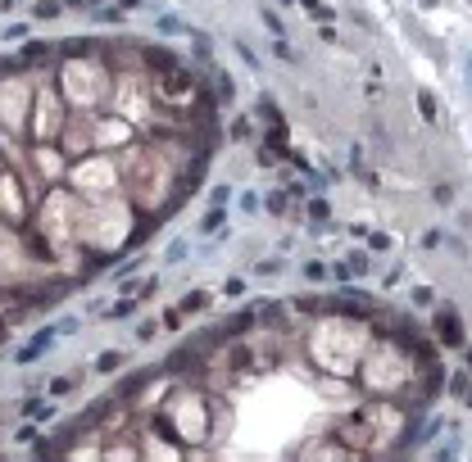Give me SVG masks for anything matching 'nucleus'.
<instances>
[{"mask_svg":"<svg viewBox=\"0 0 472 462\" xmlns=\"http://www.w3.org/2000/svg\"><path fill=\"white\" fill-rule=\"evenodd\" d=\"M32 145H50V140H59V132H64V96L59 91H50V86H41L32 96Z\"/></svg>","mask_w":472,"mask_h":462,"instance_id":"nucleus-4","label":"nucleus"},{"mask_svg":"<svg viewBox=\"0 0 472 462\" xmlns=\"http://www.w3.org/2000/svg\"><path fill=\"white\" fill-rule=\"evenodd\" d=\"M436 335H440V344L463 349V326H459V317H454V308H440L436 313Z\"/></svg>","mask_w":472,"mask_h":462,"instance_id":"nucleus-11","label":"nucleus"},{"mask_svg":"<svg viewBox=\"0 0 472 462\" xmlns=\"http://www.w3.org/2000/svg\"><path fill=\"white\" fill-rule=\"evenodd\" d=\"M59 96L68 100V105H77V109H91V105H100V100L110 96V86H114V77L105 73V64L100 59H91V54H77V59H64V68H59Z\"/></svg>","mask_w":472,"mask_h":462,"instance_id":"nucleus-1","label":"nucleus"},{"mask_svg":"<svg viewBox=\"0 0 472 462\" xmlns=\"http://www.w3.org/2000/svg\"><path fill=\"white\" fill-rule=\"evenodd\" d=\"M273 50H277V59H286V64H291V59H296V50H291V45L282 41V36H277V41H273Z\"/></svg>","mask_w":472,"mask_h":462,"instance_id":"nucleus-32","label":"nucleus"},{"mask_svg":"<svg viewBox=\"0 0 472 462\" xmlns=\"http://www.w3.org/2000/svg\"><path fill=\"white\" fill-rule=\"evenodd\" d=\"M28 213H32V195L19 186V177L14 172H0V222H28Z\"/></svg>","mask_w":472,"mask_h":462,"instance_id":"nucleus-7","label":"nucleus"},{"mask_svg":"<svg viewBox=\"0 0 472 462\" xmlns=\"http://www.w3.org/2000/svg\"><path fill=\"white\" fill-rule=\"evenodd\" d=\"M232 136H236V140L250 136V118H236V123H232Z\"/></svg>","mask_w":472,"mask_h":462,"instance_id":"nucleus-37","label":"nucleus"},{"mask_svg":"<svg viewBox=\"0 0 472 462\" xmlns=\"http://www.w3.org/2000/svg\"><path fill=\"white\" fill-rule=\"evenodd\" d=\"M28 105H32L28 82H0V118H5L10 132H19L28 123Z\"/></svg>","mask_w":472,"mask_h":462,"instance_id":"nucleus-8","label":"nucleus"},{"mask_svg":"<svg viewBox=\"0 0 472 462\" xmlns=\"http://www.w3.org/2000/svg\"><path fill=\"white\" fill-rule=\"evenodd\" d=\"M73 186H77L82 200L114 195V186H119V168H114L110 154H87V159H77V168H73Z\"/></svg>","mask_w":472,"mask_h":462,"instance_id":"nucleus-3","label":"nucleus"},{"mask_svg":"<svg viewBox=\"0 0 472 462\" xmlns=\"http://www.w3.org/2000/svg\"><path fill=\"white\" fill-rule=\"evenodd\" d=\"M119 5H127V10H136V5H141V0H119Z\"/></svg>","mask_w":472,"mask_h":462,"instance_id":"nucleus-43","label":"nucleus"},{"mask_svg":"<svg viewBox=\"0 0 472 462\" xmlns=\"http://www.w3.org/2000/svg\"><path fill=\"white\" fill-rule=\"evenodd\" d=\"M300 5H305V10H314V14H318V10H322L318 0H300Z\"/></svg>","mask_w":472,"mask_h":462,"instance_id":"nucleus-42","label":"nucleus"},{"mask_svg":"<svg viewBox=\"0 0 472 462\" xmlns=\"http://www.w3.org/2000/svg\"><path fill=\"white\" fill-rule=\"evenodd\" d=\"M468 367H472V354H468Z\"/></svg>","mask_w":472,"mask_h":462,"instance_id":"nucleus-45","label":"nucleus"},{"mask_svg":"<svg viewBox=\"0 0 472 462\" xmlns=\"http://www.w3.org/2000/svg\"><path fill=\"white\" fill-rule=\"evenodd\" d=\"M259 14H264V23H268V28H273L277 36H282V23H277V14H273V10H259Z\"/></svg>","mask_w":472,"mask_h":462,"instance_id":"nucleus-40","label":"nucleus"},{"mask_svg":"<svg viewBox=\"0 0 472 462\" xmlns=\"http://www.w3.org/2000/svg\"><path fill=\"white\" fill-rule=\"evenodd\" d=\"M32 14H37V19H59V14H64V5H59V0H37Z\"/></svg>","mask_w":472,"mask_h":462,"instance_id":"nucleus-21","label":"nucleus"},{"mask_svg":"<svg viewBox=\"0 0 472 462\" xmlns=\"http://www.w3.org/2000/svg\"><path fill=\"white\" fill-rule=\"evenodd\" d=\"M100 462H136V453H132V444H114V449H105Z\"/></svg>","mask_w":472,"mask_h":462,"instance_id":"nucleus-20","label":"nucleus"},{"mask_svg":"<svg viewBox=\"0 0 472 462\" xmlns=\"http://www.w3.org/2000/svg\"><path fill=\"white\" fill-rule=\"evenodd\" d=\"M55 403H41V399H28V403H23V417L28 421H55Z\"/></svg>","mask_w":472,"mask_h":462,"instance_id":"nucleus-15","label":"nucleus"},{"mask_svg":"<svg viewBox=\"0 0 472 462\" xmlns=\"http://www.w3.org/2000/svg\"><path fill=\"white\" fill-rule=\"evenodd\" d=\"M418 109H422V123H436V96H431V91L418 96Z\"/></svg>","mask_w":472,"mask_h":462,"instance_id":"nucleus-25","label":"nucleus"},{"mask_svg":"<svg viewBox=\"0 0 472 462\" xmlns=\"http://www.w3.org/2000/svg\"><path fill=\"white\" fill-rule=\"evenodd\" d=\"M363 236H368V245H373V249H391V240H386L382 231H363Z\"/></svg>","mask_w":472,"mask_h":462,"instance_id":"nucleus-38","label":"nucleus"},{"mask_svg":"<svg viewBox=\"0 0 472 462\" xmlns=\"http://www.w3.org/2000/svg\"><path fill=\"white\" fill-rule=\"evenodd\" d=\"M286 195H291V191H273V195H268V209H273V213H282V209H286Z\"/></svg>","mask_w":472,"mask_h":462,"instance_id":"nucleus-29","label":"nucleus"},{"mask_svg":"<svg viewBox=\"0 0 472 462\" xmlns=\"http://www.w3.org/2000/svg\"><path fill=\"white\" fill-rule=\"evenodd\" d=\"M145 68H154V73L164 77V73H173V68H182V64H177V59L164 50V45H154V50H145Z\"/></svg>","mask_w":472,"mask_h":462,"instance_id":"nucleus-13","label":"nucleus"},{"mask_svg":"<svg viewBox=\"0 0 472 462\" xmlns=\"http://www.w3.org/2000/svg\"><path fill=\"white\" fill-rule=\"evenodd\" d=\"M277 272H282V263H277V258H264V263H259V277H277Z\"/></svg>","mask_w":472,"mask_h":462,"instance_id":"nucleus-35","label":"nucleus"},{"mask_svg":"<svg viewBox=\"0 0 472 462\" xmlns=\"http://www.w3.org/2000/svg\"><path fill=\"white\" fill-rule=\"evenodd\" d=\"M227 195H232V186H214V195H209V200H214V209L227 204Z\"/></svg>","mask_w":472,"mask_h":462,"instance_id":"nucleus-33","label":"nucleus"},{"mask_svg":"<svg viewBox=\"0 0 472 462\" xmlns=\"http://www.w3.org/2000/svg\"><path fill=\"white\" fill-rule=\"evenodd\" d=\"M32 159H37V172H41V186L55 182L59 172H64V163H59V154L50 150V145H32Z\"/></svg>","mask_w":472,"mask_h":462,"instance_id":"nucleus-12","label":"nucleus"},{"mask_svg":"<svg viewBox=\"0 0 472 462\" xmlns=\"http://www.w3.org/2000/svg\"><path fill=\"white\" fill-rule=\"evenodd\" d=\"M373 412H345L340 421H331V444L336 449H345L350 458H359V453H373Z\"/></svg>","mask_w":472,"mask_h":462,"instance_id":"nucleus-5","label":"nucleus"},{"mask_svg":"<svg viewBox=\"0 0 472 462\" xmlns=\"http://www.w3.org/2000/svg\"><path fill=\"white\" fill-rule=\"evenodd\" d=\"M68 5H87V0H68Z\"/></svg>","mask_w":472,"mask_h":462,"instance_id":"nucleus-44","label":"nucleus"},{"mask_svg":"<svg viewBox=\"0 0 472 462\" xmlns=\"http://www.w3.org/2000/svg\"><path fill=\"white\" fill-rule=\"evenodd\" d=\"M340 453H345V449H340ZM340 453H336V444H309V449L300 453V462H345Z\"/></svg>","mask_w":472,"mask_h":462,"instance_id":"nucleus-14","label":"nucleus"},{"mask_svg":"<svg viewBox=\"0 0 472 462\" xmlns=\"http://www.w3.org/2000/svg\"><path fill=\"white\" fill-rule=\"evenodd\" d=\"M119 367H123V354H119V349H105V354L96 358V372H100V377H105V372H119Z\"/></svg>","mask_w":472,"mask_h":462,"instance_id":"nucleus-19","label":"nucleus"},{"mask_svg":"<svg viewBox=\"0 0 472 462\" xmlns=\"http://www.w3.org/2000/svg\"><path fill=\"white\" fill-rule=\"evenodd\" d=\"M431 200H436V204H450V200H454V186H436V191H431Z\"/></svg>","mask_w":472,"mask_h":462,"instance_id":"nucleus-31","label":"nucleus"},{"mask_svg":"<svg viewBox=\"0 0 472 462\" xmlns=\"http://www.w3.org/2000/svg\"><path fill=\"white\" fill-rule=\"evenodd\" d=\"M0 172H5V168H0Z\"/></svg>","mask_w":472,"mask_h":462,"instance_id":"nucleus-46","label":"nucleus"},{"mask_svg":"<svg viewBox=\"0 0 472 462\" xmlns=\"http://www.w3.org/2000/svg\"><path fill=\"white\" fill-rule=\"evenodd\" d=\"M55 50V45H45V41H28L19 50V64H37V59H45V54Z\"/></svg>","mask_w":472,"mask_h":462,"instance_id":"nucleus-17","label":"nucleus"},{"mask_svg":"<svg viewBox=\"0 0 472 462\" xmlns=\"http://www.w3.org/2000/svg\"><path fill=\"white\" fill-rule=\"evenodd\" d=\"M136 308V300H119V304H114V308H110V317H127V313H132Z\"/></svg>","mask_w":472,"mask_h":462,"instance_id":"nucleus-30","label":"nucleus"},{"mask_svg":"<svg viewBox=\"0 0 472 462\" xmlns=\"http://www.w3.org/2000/svg\"><path fill=\"white\" fill-rule=\"evenodd\" d=\"M114 109H119V118H127L132 127H150V100H145L136 77L114 82Z\"/></svg>","mask_w":472,"mask_h":462,"instance_id":"nucleus-6","label":"nucleus"},{"mask_svg":"<svg viewBox=\"0 0 472 462\" xmlns=\"http://www.w3.org/2000/svg\"><path fill=\"white\" fill-rule=\"evenodd\" d=\"M96 23H123V10H119V5H110V10L96 14Z\"/></svg>","mask_w":472,"mask_h":462,"instance_id":"nucleus-28","label":"nucleus"},{"mask_svg":"<svg viewBox=\"0 0 472 462\" xmlns=\"http://www.w3.org/2000/svg\"><path fill=\"white\" fill-rule=\"evenodd\" d=\"M331 277H336V281H340V286H345V281H350V277H354V272H350V263H336V268H331Z\"/></svg>","mask_w":472,"mask_h":462,"instance_id":"nucleus-39","label":"nucleus"},{"mask_svg":"<svg viewBox=\"0 0 472 462\" xmlns=\"http://www.w3.org/2000/svg\"><path fill=\"white\" fill-rule=\"evenodd\" d=\"M205 308H209V291H191L177 304V313H205Z\"/></svg>","mask_w":472,"mask_h":462,"instance_id":"nucleus-16","label":"nucleus"},{"mask_svg":"<svg viewBox=\"0 0 472 462\" xmlns=\"http://www.w3.org/2000/svg\"><path fill=\"white\" fill-rule=\"evenodd\" d=\"M305 277H309V281H322V277H327V263H322V258H309V263H305Z\"/></svg>","mask_w":472,"mask_h":462,"instance_id":"nucleus-26","label":"nucleus"},{"mask_svg":"<svg viewBox=\"0 0 472 462\" xmlns=\"http://www.w3.org/2000/svg\"><path fill=\"white\" fill-rule=\"evenodd\" d=\"M409 381V363H404V340L391 344H373L368 354H363V386L377 390V395H391L396 386H404Z\"/></svg>","mask_w":472,"mask_h":462,"instance_id":"nucleus-2","label":"nucleus"},{"mask_svg":"<svg viewBox=\"0 0 472 462\" xmlns=\"http://www.w3.org/2000/svg\"><path fill=\"white\" fill-rule=\"evenodd\" d=\"M55 335H59V326H41V331L32 335V344H23L14 358H19V363H37L41 354H50V349H55Z\"/></svg>","mask_w":472,"mask_h":462,"instance_id":"nucleus-10","label":"nucleus"},{"mask_svg":"<svg viewBox=\"0 0 472 462\" xmlns=\"http://www.w3.org/2000/svg\"><path fill=\"white\" fill-rule=\"evenodd\" d=\"M191 96H196V73H187V68L164 73V82H159V100H191Z\"/></svg>","mask_w":472,"mask_h":462,"instance_id":"nucleus-9","label":"nucleus"},{"mask_svg":"<svg viewBox=\"0 0 472 462\" xmlns=\"http://www.w3.org/2000/svg\"><path fill=\"white\" fill-rule=\"evenodd\" d=\"M77 381H82V372H64L59 381H50V395H68V390H73Z\"/></svg>","mask_w":472,"mask_h":462,"instance_id":"nucleus-23","label":"nucleus"},{"mask_svg":"<svg viewBox=\"0 0 472 462\" xmlns=\"http://www.w3.org/2000/svg\"><path fill=\"white\" fill-rule=\"evenodd\" d=\"M227 222V213H223V209H209L205 213V222H200V231H209V236H218V227Z\"/></svg>","mask_w":472,"mask_h":462,"instance_id":"nucleus-22","label":"nucleus"},{"mask_svg":"<svg viewBox=\"0 0 472 462\" xmlns=\"http://www.w3.org/2000/svg\"><path fill=\"white\" fill-rule=\"evenodd\" d=\"M309 218H314V222H327V218H331V209H327V200H322V195H314V200H309Z\"/></svg>","mask_w":472,"mask_h":462,"instance_id":"nucleus-24","label":"nucleus"},{"mask_svg":"<svg viewBox=\"0 0 472 462\" xmlns=\"http://www.w3.org/2000/svg\"><path fill=\"white\" fill-rule=\"evenodd\" d=\"M154 335H159V322H154V317H150V322H141V326H136V340H154Z\"/></svg>","mask_w":472,"mask_h":462,"instance_id":"nucleus-27","label":"nucleus"},{"mask_svg":"<svg viewBox=\"0 0 472 462\" xmlns=\"http://www.w3.org/2000/svg\"><path fill=\"white\" fill-rule=\"evenodd\" d=\"M214 96L223 100V105H232V96H236V86H232L227 73H214Z\"/></svg>","mask_w":472,"mask_h":462,"instance_id":"nucleus-18","label":"nucleus"},{"mask_svg":"<svg viewBox=\"0 0 472 462\" xmlns=\"http://www.w3.org/2000/svg\"><path fill=\"white\" fill-rule=\"evenodd\" d=\"M409 300H413V304H422V308H427V304H431V300H436V295H431V291H427V286H418V291H413V295H409Z\"/></svg>","mask_w":472,"mask_h":462,"instance_id":"nucleus-36","label":"nucleus"},{"mask_svg":"<svg viewBox=\"0 0 472 462\" xmlns=\"http://www.w3.org/2000/svg\"><path fill=\"white\" fill-rule=\"evenodd\" d=\"M431 462H454V449H440V453H436Z\"/></svg>","mask_w":472,"mask_h":462,"instance_id":"nucleus-41","label":"nucleus"},{"mask_svg":"<svg viewBox=\"0 0 472 462\" xmlns=\"http://www.w3.org/2000/svg\"><path fill=\"white\" fill-rule=\"evenodd\" d=\"M177 258H187V240H173L168 245V263H177Z\"/></svg>","mask_w":472,"mask_h":462,"instance_id":"nucleus-34","label":"nucleus"}]
</instances>
